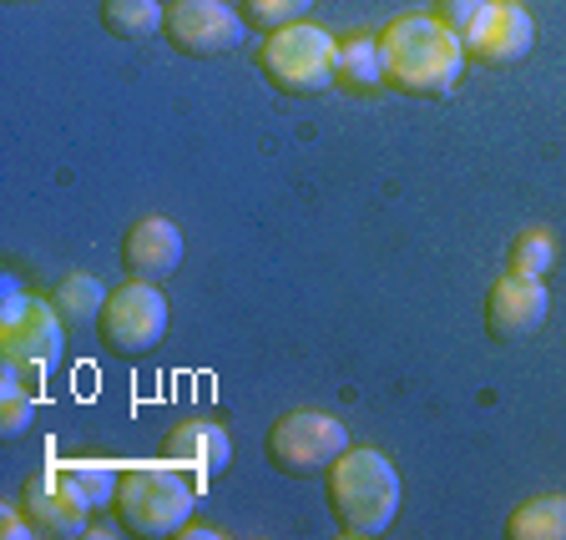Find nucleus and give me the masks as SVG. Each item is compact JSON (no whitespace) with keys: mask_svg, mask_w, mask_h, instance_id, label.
Wrapping results in <instances>:
<instances>
[{"mask_svg":"<svg viewBox=\"0 0 566 540\" xmlns=\"http://www.w3.org/2000/svg\"><path fill=\"white\" fill-rule=\"evenodd\" d=\"M385 82L405 96H450L465 71V41L440 15H395L379 31Z\"/></svg>","mask_w":566,"mask_h":540,"instance_id":"nucleus-1","label":"nucleus"},{"mask_svg":"<svg viewBox=\"0 0 566 540\" xmlns=\"http://www.w3.org/2000/svg\"><path fill=\"white\" fill-rule=\"evenodd\" d=\"M324 495H329V516L339 536L375 540L395 526L400 516V475L379 449L349 445L329 470H324Z\"/></svg>","mask_w":566,"mask_h":540,"instance_id":"nucleus-2","label":"nucleus"},{"mask_svg":"<svg viewBox=\"0 0 566 540\" xmlns=\"http://www.w3.org/2000/svg\"><path fill=\"white\" fill-rule=\"evenodd\" d=\"M192 506H198V480L172 455L122 465L112 510H117V526L127 536H142V540L182 536V526L192 520Z\"/></svg>","mask_w":566,"mask_h":540,"instance_id":"nucleus-3","label":"nucleus"},{"mask_svg":"<svg viewBox=\"0 0 566 540\" xmlns=\"http://www.w3.org/2000/svg\"><path fill=\"white\" fill-rule=\"evenodd\" d=\"M253 66L283 96H324L334 86L339 41L308 21L283 25V31H269V41L253 51Z\"/></svg>","mask_w":566,"mask_h":540,"instance_id":"nucleus-4","label":"nucleus"},{"mask_svg":"<svg viewBox=\"0 0 566 540\" xmlns=\"http://www.w3.org/2000/svg\"><path fill=\"white\" fill-rule=\"evenodd\" d=\"M66 359V333L51 298L21 294L15 278H6L0 294V364H15L25 379H46Z\"/></svg>","mask_w":566,"mask_h":540,"instance_id":"nucleus-5","label":"nucleus"},{"mask_svg":"<svg viewBox=\"0 0 566 540\" xmlns=\"http://www.w3.org/2000/svg\"><path fill=\"white\" fill-rule=\"evenodd\" d=\"M167 324H172V308H167L163 283L127 278L106 294L102 314H96V339L117 359H142L167 339Z\"/></svg>","mask_w":566,"mask_h":540,"instance_id":"nucleus-6","label":"nucleus"},{"mask_svg":"<svg viewBox=\"0 0 566 540\" xmlns=\"http://www.w3.org/2000/svg\"><path fill=\"white\" fill-rule=\"evenodd\" d=\"M344 449H349V430H344L334 414H318V410L279 414L269 440H263L269 465L279 475H289V480H314V475H324Z\"/></svg>","mask_w":566,"mask_h":540,"instance_id":"nucleus-7","label":"nucleus"},{"mask_svg":"<svg viewBox=\"0 0 566 540\" xmlns=\"http://www.w3.org/2000/svg\"><path fill=\"white\" fill-rule=\"evenodd\" d=\"M163 35L177 56L212 61V56H228V51L243 46L248 21L228 0H172V6H167V21H163Z\"/></svg>","mask_w":566,"mask_h":540,"instance_id":"nucleus-8","label":"nucleus"},{"mask_svg":"<svg viewBox=\"0 0 566 540\" xmlns=\"http://www.w3.org/2000/svg\"><path fill=\"white\" fill-rule=\"evenodd\" d=\"M546 314H552V294L542 278H526V273L495 278L485 294V333L495 343H521L531 333H542Z\"/></svg>","mask_w":566,"mask_h":540,"instance_id":"nucleus-9","label":"nucleus"},{"mask_svg":"<svg viewBox=\"0 0 566 540\" xmlns=\"http://www.w3.org/2000/svg\"><path fill=\"white\" fill-rule=\"evenodd\" d=\"M536 46V21L516 0H491L485 15L465 31V56L481 66H516Z\"/></svg>","mask_w":566,"mask_h":540,"instance_id":"nucleus-10","label":"nucleus"},{"mask_svg":"<svg viewBox=\"0 0 566 540\" xmlns=\"http://www.w3.org/2000/svg\"><path fill=\"white\" fill-rule=\"evenodd\" d=\"M182 227L167 223V218H142V223L127 227L122 237L117 258H122V273L127 278H142V283H167L177 268H182Z\"/></svg>","mask_w":566,"mask_h":540,"instance_id":"nucleus-11","label":"nucleus"},{"mask_svg":"<svg viewBox=\"0 0 566 540\" xmlns=\"http://www.w3.org/2000/svg\"><path fill=\"white\" fill-rule=\"evenodd\" d=\"M21 510L31 516L35 536H51V540H76L86 536V520H92V510L76 500V495L66 490V485L56 480V470H35L31 480H25V500Z\"/></svg>","mask_w":566,"mask_h":540,"instance_id":"nucleus-12","label":"nucleus"},{"mask_svg":"<svg viewBox=\"0 0 566 540\" xmlns=\"http://www.w3.org/2000/svg\"><path fill=\"white\" fill-rule=\"evenodd\" d=\"M167 455H172L198 485H212L218 475L228 470V459H233V440H228L223 424L188 420V424H177L172 435H167Z\"/></svg>","mask_w":566,"mask_h":540,"instance_id":"nucleus-13","label":"nucleus"},{"mask_svg":"<svg viewBox=\"0 0 566 540\" xmlns=\"http://www.w3.org/2000/svg\"><path fill=\"white\" fill-rule=\"evenodd\" d=\"M334 86L349 96H369L385 82V56H379V35H339V66H334Z\"/></svg>","mask_w":566,"mask_h":540,"instance_id":"nucleus-14","label":"nucleus"},{"mask_svg":"<svg viewBox=\"0 0 566 540\" xmlns=\"http://www.w3.org/2000/svg\"><path fill=\"white\" fill-rule=\"evenodd\" d=\"M56 480L66 485L86 510H106L117 500V480H122V465H106V459H51Z\"/></svg>","mask_w":566,"mask_h":540,"instance_id":"nucleus-15","label":"nucleus"},{"mask_svg":"<svg viewBox=\"0 0 566 540\" xmlns=\"http://www.w3.org/2000/svg\"><path fill=\"white\" fill-rule=\"evenodd\" d=\"M506 540H566V495H531L506 516Z\"/></svg>","mask_w":566,"mask_h":540,"instance_id":"nucleus-16","label":"nucleus"},{"mask_svg":"<svg viewBox=\"0 0 566 540\" xmlns=\"http://www.w3.org/2000/svg\"><path fill=\"white\" fill-rule=\"evenodd\" d=\"M163 0H102V25L122 41H153L163 35Z\"/></svg>","mask_w":566,"mask_h":540,"instance_id":"nucleus-17","label":"nucleus"},{"mask_svg":"<svg viewBox=\"0 0 566 540\" xmlns=\"http://www.w3.org/2000/svg\"><path fill=\"white\" fill-rule=\"evenodd\" d=\"M102 304H106V288L92 273H66V278L51 288V308L61 314V324H92V318L102 314Z\"/></svg>","mask_w":566,"mask_h":540,"instance_id":"nucleus-18","label":"nucleus"},{"mask_svg":"<svg viewBox=\"0 0 566 540\" xmlns=\"http://www.w3.org/2000/svg\"><path fill=\"white\" fill-rule=\"evenodd\" d=\"M35 420V394H31V379L21 374L15 364H0V435L6 440H21Z\"/></svg>","mask_w":566,"mask_h":540,"instance_id":"nucleus-19","label":"nucleus"},{"mask_svg":"<svg viewBox=\"0 0 566 540\" xmlns=\"http://www.w3.org/2000/svg\"><path fill=\"white\" fill-rule=\"evenodd\" d=\"M238 11L253 31H283V25H298L308 11H314V0H238Z\"/></svg>","mask_w":566,"mask_h":540,"instance_id":"nucleus-20","label":"nucleus"},{"mask_svg":"<svg viewBox=\"0 0 566 540\" xmlns=\"http://www.w3.org/2000/svg\"><path fill=\"white\" fill-rule=\"evenodd\" d=\"M556 263V243L542 227H526V233L511 243V273H526V278H546Z\"/></svg>","mask_w":566,"mask_h":540,"instance_id":"nucleus-21","label":"nucleus"},{"mask_svg":"<svg viewBox=\"0 0 566 540\" xmlns=\"http://www.w3.org/2000/svg\"><path fill=\"white\" fill-rule=\"evenodd\" d=\"M485 6H491V0H440L436 15L460 35V41H465V31H471V25L485 15Z\"/></svg>","mask_w":566,"mask_h":540,"instance_id":"nucleus-22","label":"nucleus"},{"mask_svg":"<svg viewBox=\"0 0 566 540\" xmlns=\"http://www.w3.org/2000/svg\"><path fill=\"white\" fill-rule=\"evenodd\" d=\"M0 536H11V540H31L35 526L25 510H0Z\"/></svg>","mask_w":566,"mask_h":540,"instance_id":"nucleus-23","label":"nucleus"},{"mask_svg":"<svg viewBox=\"0 0 566 540\" xmlns=\"http://www.w3.org/2000/svg\"><path fill=\"white\" fill-rule=\"evenodd\" d=\"M15 6H31V0H15Z\"/></svg>","mask_w":566,"mask_h":540,"instance_id":"nucleus-24","label":"nucleus"}]
</instances>
